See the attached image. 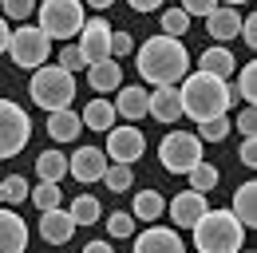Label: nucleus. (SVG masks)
I'll return each mask as SVG.
<instances>
[{"mask_svg": "<svg viewBox=\"0 0 257 253\" xmlns=\"http://www.w3.org/2000/svg\"><path fill=\"white\" fill-rule=\"evenodd\" d=\"M178 99H182V115H190L194 123H206V119L229 115L233 87H229V79H218L210 71H186L182 87H178Z\"/></svg>", "mask_w": 257, "mask_h": 253, "instance_id": "f257e3e1", "label": "nucleus"}, {"mask_svg": "<svg viewBox=\"0 0 257 253\" xmlns=\"http://www.w3.org/2000/svg\"><path fill=\"white\" fill-rule=\"evenodd\" d=\"M139 75L155 87H174L182 83V75L190 71V52L182 48V40L174 36H151L143 48H139Z\"/></svg>", "mask_w": 257, "mask_h": 253, "instance_id": "f03ea898", "label": "nucleus"}, {"mask_svg": "<svg viewBox=\"0 0 257 253\" xmlns=\"http://www.w3.org/2000/svg\"><path fill=\"white\" fill-rule=\"evenodd\" d=\"M190 237L198 253H237L245 245V225L229 210H206L190 225Z\"/></svg>", "mask_w": 257, "mask_h": 253, "instance_id": "7ed1b4c3", "label": "nucleus"}, {"mask_svg": "<svg viewBox=\"0 0 257 253\" xmlns=\"http://www.w3.org/2000/svg\"><path fill=\"white\" fill-rule=\"evenodd\" d=\"M28 95H32L36 107H44V111H64V107H71V99H75V75L64 71L60 63H44V67L32 71Z\"/></svg>", "mask_w": 257, "mask_h": 253, "instance_id": "20e7f679", "label": "nucleus"}, {"mask_svg": "<svg viewBox=\"0 0 257 253\" xmlns=\"http://www.w3.org/2000/svg\"><path fill=\"white\" fill-rule=\"evenodd\" d=\"M83 20H87L83 0H44V4H40V32H44L48 40L67 44L71 36H79Z\"/></svg>", "mask_w": 257, "mask_h": 253, "instance_id": "39448f33", "label": "nucleus"}, {"mask_svg": "<svg viewBox=\"0 0 257 253\" xmlns=\"http://www.w3.org/2000/svg\"><path fill=\"white\" fill-rule=\"evenodd\" d=\"M8 56L16 67H24V71H36V67H44L48 56H52V40L40 32V24H24V28H12L8 36Z\"/></svg>", "mask_w": 257, "mask_h": 253, "instance_id": "423d86ee", "label": "nucleus"}, {"mask_svg": "<svg viewBox=\"0 0 257 253\" xmlns=\"http://www.w3.org/2000/svg\"><path fill=\"white\" fill-rule=\"evenodd\" d=\"M32 139V119L20 103L0 99V158H16Z\"/></svg>", "mask_w": 257, "mask_h": 253, "instance_id": "0eeeda50", "label": "nucleus"}, {"mask_svg": "<svg viewBox=\"0 0 257 253\" xmlns=\"http://www.w3.org/2000/svg\"><path fill=\"white\" fill-rule=\"evenodd\" d=\"M159 162L170 174H186L190 166L202 162V139L190 135V131H170L159 143Z\"/></svg>", "mask_w": 257, "mask_h": 253, "instance_id": "6e6552de", "label": "nucleus"}, {"mask_svg": "<svg viewBox=\"0 0 257 253\" xmlns=\"http://www.w3.org/2000/svg\"><path fill=\"white\" fill-rule=\"evenodd\" d=\"M143 151H147V135L139 131V126H111L107 131V162H127V166H135L139 158H143Z\"/></svg>", "mask_w": 257, "mask_h": 253, "instance_id": "1a4fd4ad", "label": "nucleus"}, {"mask_svg": "<svg viewBox=\"0 0 257 253\" xmlns=\"http://www.w3.org/2000/svg\"><path fill=\"white\" fill-rule=\"evenodd\" d=\"M111 24L103 20V16H91V20H83V28H79V56L83 63H99V60H111Z\"/></svg>", "mask_w": 257, "mask_h": 253, "instance_id": "9d476101", "label": "nucleus"}, {"mask_svg": "<svg viewBox=\"0 0 257 253\" xmlns=\"http://www.w3.org/2000/svg\"><path fill=\"white\" fill-rule=\"evenodd\" d=\"M103 170H107V155H103L99 147H79L75 155L67 158V174H71L75 182H83V186L103 182Z\"/></svg>", "mask_w": 257, "mask_h": 253, "instance_id": "9b49d317", "label": "nucleus"}, {"mask_svg": "<svg viewBox=\"0 0 257 253\" xmlns=\"http://www.w3.org/2000/svg\"><path fill=\"white\" fill-rule=\"evenodd\" d=\"M166 210H170V221H174L178 229H190L194 221L210 210V202H206V194H198V190H178L174 202H166Z\"/></svg>", "mask_w": 257, "mask_h": 253, "instance_id": "f8f14e48", "label": "nucleus"}, {"mask_svg": "<svg viewBox=\"0 0 257 253\" xmlns=\"http://www.w3.org/2000/svg\"><path fill=\"white\" fill-rule=\"evenodd\" d=\"M147 115L155 123H178L182 119V99H178V87H155L147 91Z\"/></svg>", "mask_w": 257, "mask_h": 253, "instance_id": "ddd939ff", "label": "nucleus"}, {"mask_svg": "<svg viewBox=\"0 0 257 253\" xmlns=\"http://www.w3.org/2000/svg\"><path fill=\"white\" fill-rule=\"evenodd\" d=\"M135 253H186V245L170 225H151L135 237Z\"/></svg>", "mask_w": 257, "mask_h": 253, "instance_id": "4468645a", "label": "nucleus"}, {"mask_svg": "<svg viewBox=\"0 0 257 253\" xmlns=\"http://www.w3.org/2000/svg\"><path fill=\"white\" fill-rule=\"evenodd\" d=\"M75 229H79V225L71 221V214H67L64 206H56V210H44V214H40V237H44L48 245H67Z\"/></svg>", "mask_w": 257, "mask_h": 253, "instance_id": "2eb2a0df", "label": "nucleus"}, {"mask_svg": "<svg viewBox=\"0 0 257 253\" xmlns=\"http://www.w3.org/2000/svg\"><path fill=\"white\" fill-rule=\"evenodd\" d=\"M28 249V225L16 210L0 206V253H24Z\"/></svg>", "mask_w": 257, "mask_h": 253, "instance_id": "dca6fc26", "label": "nucleus"}, {"mask_svg": "<svg viewBox=\"0 0 257 253\" xmlns=\"http://www.w3.org/2000/svg\"><path fill=\"white\" fill-rule=\"evenodd\" d=\"M87 83H91V91H95V95L119 91V83H123V63H119V60L87 63Z\"/></svg>", "mask_w": 257, "mask_h": 253, "instance_id": "f3484780", "label": "nucleus"}, {"mask_svg": "<svg viewBox=\"0 0 257 253\" xmlns=\"http://www.w3.org/2000/svg\"><path fill=\"white\" fill-rule=\"evenodd\" d=\"M206 32H210L218 44L233 40V36L241 32V12H237V8H222V4H218V8L206 16Z\"/></svg>", "mask_w": 257, "mask_h": 253, "instance_id": "a211bd4d", "label": "nucleus"}, {"mask_svg": "<svg viewBox=\"0 0 257 253\" xmlns=\"http://www.w3.org/2000/svg\"><path fill=\"white\" fill-rule=\"evenodd\" d=\"M198 71H210V75H218V79H229V75L237 71V60H233V52H229L225 44H214V48H206V52L198 56Z\"/></svg>", "mask_w": 257, "mask_h": 253, "instance_id": "6ab92c4d", "label": "nucleus"}, {"mask_svg": "<svg viewBox=\"0 0 257 253\" xmlns=\"http://www.w3.org/2000/svg\"><path fill=\"white\" fill-rule=\"evenodd\" d=\"M115 115H123L127 123H139V119H147V91L143 87H119V95H115Z\"/></svg>", "mask_w": 257, "mask_h": 253, "instance_id": "aec40b11", "label": "nucleus"}, {"mask_svg": "<svg viewBox=\"0 0 257 253\" xmlns=\"http://www.w3.org/2000/svg\"><path fill=\"white\" fill-rule=\"evenodd\" d=\"M229 214L241 221L245 229H253V225H257V182H241V186L233 190V206H229Z\"/></svg>", "mask_w": 257, "mask_h": 253, "instance_id": "412c9836", "label": "nucleus"}, {"mask_svg": "<svg viewBox=\"0 0 257 253\" xmlns=\"http://www.w3.org/2000/svg\"><path fill=\"white\" fill-rule=\"evenodd\" d=\"M79 131H83V123H79V115H75L71 107H64V111H48V135H52L56 143H75Z\"/></svg>", "mask_w": 257, "mask_h": 253, "instance_id": "4be33fe9", "label": "nucleus"}, {"mask_svg": "<svg viewBox=\"0 0 257 253\" xmlns=\"http://www.w3.org/2000/svg\"><path fill=\"white\" fill-rule=\"evenodd\" d=\"M166 214V198L159 190H139L135 194V206H131V218L135 221H159Z\"/></svg>", "mask_w": 257, "mask_h": 253, "instance_id": "5701e85b", "label": "nucleus"}, {"mask_svg": "<svg viewBox=\"0 0 257 253\" xmlns=\"http://www.w3.org/2000/svg\"><path fill=\"white\" fill-rule=\"evenodd\" d=\"M79 123L83 126H91V131H111L115 126V107L107 103V99H91L87 107H83V115H79Z\"/></svg>", "mask_w": 257, "mask_h": 253, "instance_id": "b1692460", "label": "nucleus"}, {"mask_svg": "<svg viewBox=\"0 0 257 253\" xmlns=\"http://www.w3.org/2000/svg\"><path fill=\"white\" fill-rule=\"evenodd\" d=\"M36 174H40V182H64V174H67L64 151H44L36 158Z\"/></svg>", "mask_w": 257, "mask_h": 253, "instance_id": "393cba45", "label": "nucleus"}, {"mask_svg": "<svg viewBox=\"0 0 257 253\" xmlns=\"http://www.w3.org/2000/svg\"><path fill=\"white\" fill-rule=\"evenodd\" d=\"M233 99H241L245 107H257V63H241V67H237Z\"/></svg>", "mask_w": 257, "mask_h": 253, "instance_id": "a878e982", "label": "nucleus"}, {"mask_svg": "<svg viewBox=\"0 0 257 253\" xmlns=\"http://www.w3.org/2000/svg\"><path fill=\"white\" fill-rule=\"evenodd\" d=\"M71 221L75 225H95L99 218H103V206H99V198H91V194H79L75 202H71Z\"/></svg>", "mask_w": 257, "mask_h": 253, "instance_id": "bb28decb", "label": "nucleus"}, {"mask_svg": "<svg viewBox=\"0 0 257 253\" xmlns=\"http://www.w3.org/2000/svg\"><path fill=\"white\" fill-rule=\"evenodd\" d=\"M103 182H107V190H115V194H127L135 186V166H127V162H107Z\"/></svg>", "mask_w": 257, "mask_h": 253, "instance_id": "cd10ccee", "label": "nucleus"}, {"mask_svg": "<svg viewBox=\"0 0 257 253\" xmlns=\"http://www.w3.org/2000/svg\"><path fill=\"white\" fill-rule=\"evenodd\" d=\"M28 178L24 174H8L4 182H0V206H20V202H28Z\"/></svg>", "mask_w": 257, "mask_h": 253, "instance_id": "c85d7f7f", "label": "nucleus"}, {"mask_svg": "<svg viewBox=\"0 0 257 253\" xmlns=\"http://www.w3.org/2000/svg\"><path fill=\"white\" fill-rule=\"evenodd\" d=\"M28 198H32V206L40 210V214L64 206V190H60V182H40L36 190H28Z\"/></svg>", "mask_w": 257, "mask_h": 253, "instance_id": "c756f323", "label": "nucleus"}, {"mask_svg": "<svg viewBox=\"0 0 257 253\" xmlns=\"http://www.w3.org/2000/svg\"><path fill=\"white\" fill-rule=\"evenodd\" d=\"M186 174H190V190H198V194H210V190L218 186V166H210L206 158L198 166H190Z\"/></svg>", "mask_w": 257, "mask_h": 253, "instance_id": "7c9ffc66", "label": "nucleus"}, {"mask_svg": "<svg viewBox=\"0 0 257 253\" xmlns=\"http://www.w3.org/2000/svg\"><path fill=\"white\" fill-rule=\"evenodd\" d=\"M186 32H190V16H186L182 8H166V12H162V36L182 40Z\"/></svg>", "mask_w": 257, "mask_h": 253, "instance_id": "2f4dec72", "label": "nucleus"}, {"mask_svg": "<svg viewBox=\"0 0 257 253\" xmlns=\"http://www.w3.org/2000/svg\"><path fill=\"white\" fill-rule=\"evenodd\" d=\"M229 131H233V123H229L225 115H218V119H206V123H198V139H202V143H222Z\"/></svg>", "mask_w": 257, "mask_h": 253, "instance_id": "473e14b6", "label": "nucleus"}, {"mask_svg": "<svg viewBox=\"0 0 257 253\" xmlns=\"http://www.w3.org/2000/svg\"><path fill=\"white\" fill-rule=\"evenodd\" d=\"M36 8V0H0V12L12 16V20H28Z\"/></svg>", "mask_w": 257, "mask_h": 253, "instance_id": "72a5a7b5", "label": "nucleus"}, {"mask_svg": "<svg viewBox=\"0 0 257 253\" xmlns=\"http://www.w3.org/2000/svg\"><path fill=\"white\" fill-rule=\"evenodd\" d=\"M107 233H111V237H131V233H135V218H131V214H111V218H107Z\"/></svg>", "mask_w": 257, "mask_h": 253, "instance_id": "f704fd0d", "label": "nucleus"}, {"mask_svg": "<svg viewBox=\"0 0 257 253\" xmlns=\"http://www.w3.org/2000/svg\"><path fill=\"white\" fill-rule=\"evenodd\" d=\"M60 67H64V71H71V75L87 67V63H83V56H79V48H75V44H64V52H60Z\"/></svg>", "mask_w": 257, "mask_h": 253, "instance_id": "c9c22d12", "label": "nucleus"}, {"mask_svg": "<svg viewBox=\"0 0 257 253\" xmlns=\"http://www.w3.org/2000/svg\"><path fill=\"white\" fill-rule=\"evenodd\" d=\"M131 48H135L131 32H111V60H123V56H131Z\"/></svg>", "mask_w": 257, "mask_h": 253, "instance_id": "e433bc0d", "label": "nucleus"}, {"mask_svg": "<svg viewBox=\"0 0 257 253\" xmlns=\"http://www.w3.org/2000/svg\"><path fill=\"white\" fill-rule=\"evenodd\" d=\"M233 126L249 139V135H257V107H241V115L233 119Z\"/></svg>", "mask_w": 257, "mask_h": 253, "instance_id": "4c0bfd02", "label": "nucleus"}, {"mask_svg": "<svg viewBox=\"0 0 257 253\" xmlns=\"http://www.w3.org/2000/svg\"><path fill=\"white\" fill-rule=\"evenodd\" d=\"M218 8V0H182V12L186 16H210Z\"/></svg>", "mask_w": 257, "mask_h": 253, "instance_id": "58836bf2", "label": "nucleus"}, {"mask_svg": "<svg viewBox=\"0 0 257 253\" xmlns=\"http://www.w3.org/2000/svg\"><path fill=\"white\" fill-rule=\"evenodd\" d=\"M237 162H245V166H257V135L241 139V151H237Z\"/></svg>", "mask_w": 257, "mask_h": 253, "instance_id": "ea45409f", "label": "nucleus"}, {"mask_svg": "<svg viewBox=\"0 0 257 253\" xmlns=\"http://www.w3.org/2000/svg\"><path fill=\"white\" fill-rule=\"evenodd\" d=\"M245 44H249V52L257 48V16H241V32H237Z\"/></svg>", "mask_w": 257, "mask_h": 253, "instance_id": "a19ab883", "label": "nucleus"}, {"mask_svg": "<svg viewBox=\"0 0 257 253\" xmlns=\"http://www.w3.org/2000/svg\"><path fill=\"white\" fill-rule=\"evenodd\" d=\"M131 8H135V12H159L162 8V0H127Z\"/></svg>", "mask_w": 257, "mask_h": 253, "instance_id": "79ce46f5", "label": "nucleus"}, {"mask_svg": "<svg viewBox=\"0 0 257 253\" xmlns=\"http://www.w3.org/2000/svg\"><path fill=\"white\" fill-rule=\"evenodd\" d=\"M83 253H115V249H111L107 241H87V245H83Z\"/></svg>", "mask_w": 257, "mask_h": 253, "instance_id": "37998d69", "label": "nucleus"}, {"mask_svg": "<svg viewBox=\"0 0 257 253\" xmlns=\"http://www.w3.org/2000/svg\"><path fill=\"white\" fill-rule=\"evenodd\" d=\"M8 36H12V28H8V24H4V16H0V56L8 52Z\"/></svg>", "mask_w": 257, "mask_h": 253, "instance_id": "c03bdc74", "label": "nucleus"}, {"mask_svg": "<svg viewBox=\"0 0 257 253\" xmlns=\"http://www.w3.org/2000/svg\"><path fill=\"white\" fill-rule=\"evenodd\" d=\"M83 4H91V8H95V12H103V8H111V4H115V0H83Z\"/></svg>", "mask_w": 257, "mask_h": 253, "instance_id": "a18cd8bd", "label": "nucleus"}, {"mask_svg": "<svg viewBox=\"0 0 257 253\" xmlns=\"http://www.w3.org/2000/svg\"><path fill=\"white\" fill-rule=\"evenodd\" d=\"M218 4H222V0H218ZM225 4H229V8H237V4H245V0H225Z\"/></svg>", "mask_w": 257, "mask_h": 253, "instance_id": "49530a36", "label": "nucleus"}, {"mask_svg": "<svg viewBox=\"0 0 257 253\" xmlns=\"http://www.w3.org/2000/svg\"><path fill=\"white\" fill-rule=\"evenodd\" d=\"M237 253H253V249H245V245H241V249H237Z\"/></svg>", "mask_w": 257, "mask_h": 253, "instance_id": "de8ad7c7", "label": "nucleus"}, {"mask_svg": "<svg viewBox=\"0 0 257 253\" xmlns=\"http://www.w3.org/2000/svg\"><path fill=\"white\" fill-rule=\"evenodd\" d=\"M24 253H28V249H24Z\"/></svg>", "mask_w": 257, "mask_h": 253, "instance_id": "09e8293b", "label": "nucleus"}]
</instances>
